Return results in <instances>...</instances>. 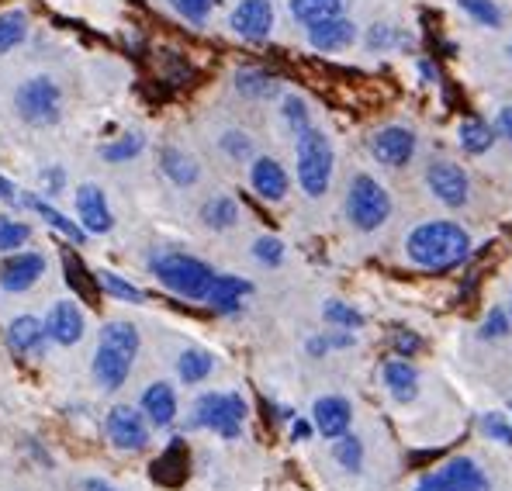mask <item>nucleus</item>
Instances as JSON below:
<instances>
[{
    "instance_id": "412c9836",
    "label": "nucleus",
    "mask_w": 512,
    "mask_h": 491,
    "mask_svg": "<svg viewBox=\"0 0 512 491\" xmlns=\"http://www.w3.org/2000/svg\"><path fill=\"white\" fill-rule=\"evenodd\" d=\"M495 142H499V135H495V125L485 122V118L471 115V118H464V122L457 125V146H461L468 156L492 153Z\"/></svg>"
},
{
    "instance_id": "09e8293b",
    "label": "nucleus",
    "mask_w": 512,
    "mask_h": 491,
    "mask_svg": "<svg viewBox=\"0 0 512 491\" xmlns=\"http://www.w3.org/2000/svg\"><path fill=\"white\" fill-rule=\"evenodd\" d=\"M322 336H326V346H329V350H346V346H353V332H346V329L322 332Z\"/></svg>"
},
{
    "instance_id": "b1692460",
    "label": "nucleus",
    "mask_w": 512,
    "mask_h": 491,
    "mask_svg": "<svg viewBox=\"0 0 512 491\" xmlns=\"http://www.w3.org/2000/svg\"><path fill=\"white\" fill-rule=\"evenodd\" d=\"M236 90L250 101H270L281 94V80L260 66H243V70H236Z\"/></svg>"
},
{
    "instance_id": "393cba45",
    "label": "nucleus",
    "mask_w": 512,
    "mask_h": 491,
    "mask_svg": "<svg viewBox=\"0 0 512 491\" xmlns=\"http://www.w3.org/2000/svg\"><path fill=\"white\" fill-rule=\"evenodd\" d=\"M346 0H288V11L298 25H315V21H326V18H336L343 14Z\"/></svg>"
},
{
    "instance_id": "0eeeda50",
    "label": "nucleus",
    "mask_w": 512,
    "mask_h": 491,
    "mask_svg": "<svg viewBox=\"0 0 512 491\" xmlns=\"http://www.w3.org/2000/svg\"><path fill=\"white\" fill-rule=\"evenodd\" d=\"M426 187L443 208H468L471 177L457 160H433L426 166Z\"/></svg>"
},
{
    "instance_id": "423d86ee",
    "label": "nucleus",
    "mask_w": 512,
    "mask_h": 491,
    "mask_svg": "<svg viewBox=\"0 0 512 491\" xmlns=\"http://www.w3.org/2000/svg\"><path fill=\"white\" fill-rule=\"evenodd\" d=\"M246 402L243 395H232V391H212V395H201L194 405V426L212 429L222 440H236L243 433L246 422Z\"/></svg>"
},
{
    "instance_id": "f704fd0d",
    "label": "nucleus",
    "mask_w": 512,
    "mask_h": 491,
    "mask_svg": "<svg viewBox=\"0 0 512 491\" xmlns=\"http://www.w3.org/2000/svg\"><path fill=\"white\" fill-rule=\"evenodd\" d=\"M281 118H284V125H288L295 135H301L305 128H312V111H308L305 97H298V94H284Z\"/></svg>"
},
{
    "instance_id": "ddd939ff",
    "label": "nucleus",
    "mask_w": 512,
    "mask_h": 491,
    "mask_svg": "<svg viewBox=\"0 0 512 491\" xmlns=\"http://www.w3.org/2000/svg\"><path fill=\"white\" fill-rule=\"evenodd\" d=\"M357 42V25H353L346 14H336V18L315 21L308 25V45L315 52H343Z\"/></svg>"
},
{
    "instance_id": "473e14b6",
    "label": "nucleus",
    "mask_w": 512,
    "mask_h": 491,
    "mask_svg": "<svg viewBox=\"0 0 512 491\" xmlns=\"http://www.w3.org/2000/svg\"><path fill=\"white\" fill-rule=\"evenodd\" d=\"M28 35V18L21 11H4L0 14V52H11L14 45H21Z\"/></svg>"
},
{
    "instance_id": "5701e85b",
    "label": "nucleus",
    "mask_w": 512,
    "mask_h": 491,
    "mask_svg": "<svg viewBox=\"0 0 512 491\" xmlns=\"http://www.w3.org/2000/svg\"><path fill=\"white\" fill-rule=\"evenodd\" d=\"M7 339H11V346L18 353H25V357H39L45 350V339H49V332L39 319H32V315H21V319H14L11 326H7Z\"/></svg>"
},
{
    "instance_id": "7ed1b4c3",
    "label": "nucleus",
    "mask_w": 512,
    "mask_h": 491,
    "mask_svg": "<svg viewBox=\"0 0 512 491\" xmlns=\"http://www.w3.org/2000/svg\"><path fill=\"white\" fill-rule=\"evenodd\" d=\"M153 274L163 287H170L173 294L187 301H208L215 284V270L205 260L187 253H160L153 256Z\"/></svg>"
},
{
    "instance_id": "f257e3e1",
    "label": "nucleus",
    "mask_w": 512,
    "mask_h": 491,
    "mask_svg": "<svg viewBox=\"0 0 512 491\" xmlns=\"http://www.w3.org/2000/svg\"><path fill=\"white\" fill-rule=\"evenodd\" d=\"M405 256L412 267L426 270V274H447L468 263L471 256V236L461 222L450 218H433L423 222L405 236Z\"/></svg>"
},
{
    "instance_id": "f8f14e48",
    "label": "nucleus",
    "mask_w": 512,
    "mask_h": 491,
    "mask_svg": "<svg viewBox=\"0 0 512 491\" xmlns=\"http://www.w3.org/2000/svg\"><path fill=\"white\" fill-rule=\"evenodd\" d=\"M436 478L447 491H492L485 467H478V460L471 457H450L443 467H436Z\"/></svg>"
},
{
    "instance_id": "864d4df0",
    "label": "nucleus",
    "mask_w": 512,
    "mask_h": 491,
    "mask_svg": "<svg viewBox=\"0 0 512 491\" xmlns=\"http://www.w3.org/2000/svg\"><path fill=\"white\" fill-rule=\"evenodd\" d=\"M84 491H115V488L104 485V481H97V478H90V481H84Z\"/></svg>"
},
{
    "instance_id": "13d9d810",
    "label": "nucleus",
    "mask_w": 512,
    "mask_h": 491,
    "mask_svg": "<svg viewBox=\"0 0 512 491\" xmlns=\"http://www.w3.org/2000/svg\"><path fill=\"white\" fill-rule=\"evenodd\" d=\"M509 412H512V405H509Z\"/></svg>"
},
{
    "instance_id": "4be33fe9",
    "label": "nucleus",
    "mask_w": 512,
    "mask_h": 491,
    "mask_svg": "<svg viewBox=\"0 0 512 491\" xmlns=\"http://www.w3.org/2000/svg\"><path fill=\"white\" fill-rule=\"evenodd\" d=\"M142 412H146V419L153 426H170L177 419V391L167 381L149 384L146 395H142Z\"/></svg>"
},
{
    "instance_id": "8fccbe9b",
    "label": "nucleus",
    "mask_w": 512,
    "mask_h": 491,
    "mask_svg": "<svg viewBox=\"0 0 512 491\" xmlns=\"http://www.w3.org/2000/svg\"><path fill=\"white\" fill-rule=\"evenodd\" d=\"M419 77H423V83H436L440 73H436V66L429 63V59H419Z\"/></svg>"
},
{
    "instance_id": "7c9ffc66",
    "label": "nucleus",
    "mask_w": 512,
    "mask_h": 491,
    "mask_svg": "<svg viewBox=\"0 0 512 491\" xmlns=\"http://www.w3.org/2000/svg\"><path fill=\"white\" fill-rule=\"evenodd\" d=\"M457 7H461L474 25H481V28H502L506 25V11H502L495 0H457Z\"/></svg>"
},
{
    "instance_id": "1a4fd4ad",
    "label": "nucleus",
    "mask_w": 512,
    "mask_h": 491,
    "mask_svg": "<svg viewBox=\"0 0 512 491\" xmlns=\"http://www.w3.org/2000/svg\"><path fill=\"white\" fill-rule=\"evenodd\" d=\"M416 149H419V135L409 125H384L371 135V156L381 166H391V170L409 166Z\"/></svg>"
},
{
    "instance_id": "4468645a",
    "label": "nucleus",
    "mask_w": 512,
    "mask_h": 491,
    "mask_svg": "<svg viewBox=\"0 0 512 491\" xmlns=\"http://www.w3.org/2000/svg\"><path fill=\"white\" fill-rule=\"evenodd\" d=\"M353 422V409L343 395H326L312 405V426L319 429L326 440H340V436L350 433Z\"/></svg>"
},
{
    "instance_id": "9b49d317",
    "label": "nucleus",
    "mask_w": 512,
    "mask_h": 491,
    "mask_svg": "<svg viewBox=\"0 0 512 491\" xmlns=\"http://www.w3.org/2000/svg\"><path fill=\"white\" fill-rule=\"evenodd\" d=\"M108 440L118 450H142L149 443V426L142 419V412H135L132 405H115L108 415Z\"/></svg>"
},
{
    "instance_id": "a18cd8bd",
    "label": "nucleus",
    "mask_w": 512,
    "mask_h": 491,
    "mask_svg": "<svg viewBox=\"0 0 512 491\" xmlns=\"http://www.w3.org/2000/svg\"><path fill=\"white\" fill-rule=\"evenodd\" d=\"M28 236H32V229L21 222H14V218H0V249H18L28 243Z\"/></svg>"
},
{
    "instance_id": "2f4dec72",
    "label": "nucleus",
    "mask_w": 512,
    "mask_h": 491,
    "mask_svg": "<svg viewBox=\"0 0 512 491\" xmlns=\"http://www.w3.org/2000/svg\"><path fill=\"white\" fill-rule=\"evenodd\" d=\"M322 319H326L333 329H346V332L364 329V312H357L350 301H340V298L326 301V308H322Z\"/></svg>"
},
{
    "instance_id": "f3484780",
    "label": "nucleus",
    "mask_w": 512,
    "mask_h": 491,
    "mask_svg": "<svg viewBox=\"0 0 512 491\" xmlns=\"http://www.w3.org/2000/svg\"><path fill=\"white\" fill-rule=\"evenodd\" d=\"M381 381L384 388H388V395L395 398V402H412V398L419 395V370L412 360H402V357H391L384 360L381 367Z\"/></svg>"
},
{
    "instance_id": "c03bdc74",
    "label": "nucleus",
    "mask_w": 512,
    "mask_h": 491,
    "mask_svg": "<svg viewBox=\"0 0 512 491\" xmlns=\"http://www.w3.org/2000/svg\"><path fill=\"white\" fill-rule=\"evenodd\" d=\"M253 256L263 263V267H277L284 260V243L277 236H260L253 243Z\"/></svg>"
},
{
    "instance_id": "4d7b16f0",
    "label": "nucleus",
    "mask_w": 512,
    "mask_h": 491,
    "mask_svg": "<svg viewBox=\"0 0 512 491\" xmlns=\"http://www.w3.org/2000/svg\"><path fill=\"white\" fill-rule=\"evenodd\" d=\"M509 63H512V42H509Z\"/></svg>"
},
{
    "instance_id": "dca6fc26",
    "label": "nucleus",
    "mask_w": 512,
    "mask_h": 491,
    "mask_svg": "<svg viewBox=\"0 0 512 491\" xmlns=\"http://www.w3.org/2000/svg\"><path fill=\"white\" fill-rule=\"evenodd\" d=\"M250 184L263 201H284L288 198L291 177H288V170L274 160V156H256L253 166H250Z\"/></svg>"
},
{
    "instance_id": "bb28decb",
    "label": "nucleus",
    "mask_w": 512,
    "mask_h": 491,
    "mask_svg": "<svg viewBox=\"0 0 512 491\" xmlns=\"http://www.w3.org/2000/svg\"><path fill=\"white\" fill-rule=\"evenodd\" d=\"M367 49L371 52H395V49H412V35L402 32L398 25H388V21H381V25H371L367 28Z\"/></svg>"
},
{
    "instance_id": "a878e982",
    "label": "nucleus",
    "mask_w": 512,
    "mask_h": 491,
    "mask_svg": "<svg viewBox=\"0 0 512 491\" xmlns=\"http://www.w3.org/2000/svg\"><path fill=\"white\" fill-rule=\"evenodd\" d=\"M160 163H163V173H167V177H170L177 187H191V184H198L201 166L194 163L187 153H180V149H163Z\"/></svg>"
},
{
    "instance_id": "6e6d98bb",
    "label": "nucleus",
    "mask_w": 512,
    "mask_h": 491,
    "mask_svg": "<svg viewBox=\"0 0 512 491\" xmlns=\"http://www.w3.org/2000/svg\"><path fill=\"white\" fill-rule=\"evenodd\" d=\"M509 319H512V294H509Z\"/></svg>"
},
{
    "instance_id": "aec40b11",
    "label": "nucleus",
    "mask_w": 512,
    "mask_h": 491,
    "mask_svg": "<svg viewBox=\"0 0 512 491\" xmlns=\"http://www.w3.org/2000/svg\"><path fill=\"white\" fill-rule=\"evenodd\" d=\"M77 215H80V222H84V232H108L111 229V211H108V201H104L101 187H94V184L80 187Z\"/></svg>"
},
{
    "instance_id": "20e7f679",
    "label": "nucleus",
    "mask_w": 512,
    "mask_h": 491,
    "mask_svg": "<svg viewBox=\"0 0 512 491\" xmlns=\"http://www.w3.org/2000/svg\"><path fill=\"white\" fill-rule=\"evenodd\" d=\"M295 160H298V184L308 198H322L333 184V142L322 128H305L301 135H295Z\"/></svg>"
},
{
    "instance_id": "4c0bfd02",
    "label": "nucleus",
    "mask_w": 512,
    "mask_h": 491,
    "mask_svg": "<svg viewBox=\"0 0 512 491\" xmlns=\"http://www.w3.org/2000/svg\"><path fill=\"white\" fill-rule=\"evenodd\" d=\"M146 149V139L135 132H125L118 142H111V146H104V160L108 163H125V160H135V156Z\"/></svg>"
},
{
    "instance_id": "ea45409f",
    "label": "nucleus",
    "mask_w": 512,
    "mask_h": 491,
    "mask_svg": "<svg viewBox=\"0 0 512 491\" xmlns=\"http://www.w3.org/2000/svg\"><path fill=\"white\" fill-rule=\"evenodd\" d=\"M423 336H419L416 329H405V326H398V329H391V350H395V357H402V360H412L419 350H423Z\"/></svg>"
},
{
    "instance_id": "2eb2a0df",
    "label": "nucleus",
    "mask_w": 512,
    "mask_h": 491,
    "mask_svg": "<svg viewBox=\"0 0 512 491\" xmlns=\"http://www.w3.org/2000/svg\"><path fill=\"white\" fill-rule=\"evenodd\" d=\"M45 274V256L42 253H18L11 260L0 263V287L11 294L28 291V287L39 284V277Z\"/></svg>"
},
{
    "instance_id": "a211bd4d",
    "label": "nucleus",
    "mask_w": 512,
    "mask_h": 491,
    "mask_svg": "<svg viewBox=\"0 0 512 491\" xmlns=\"http://www.w3.org/2000/svg\"><path fill=\"white\" fill-rule=\"evenodd\" d=\"M45 332L49 339L63 346H73L80 336H84V315H80L77 301H56L49 308V319H45Z\"/></svg>"
},
{
    "instance_id": "5fc2aeb1",
    "label": "nucleus",
    "mask_w": 512,
    "mask_h": 491,
    "mask_svg": "<svg viewBox=\"0 0 512 491\" xmlns=\"http://www.w3.org/2000/svg\"><path fill=\"white\" fill-rule=\"evenodd\" d=\"M0 198L14 201V187H11V180H4V177H0Z\"/></svg>"
},
{
    "instance_id": "f03ea898",
    "label": "nucleus",
    "mask_w": 512,
    "mask_h": 491,
    "mask_svg": "<svg viewBox=\"0 0 512 491\" xmlns=\"http://www.w3.org/2000/svg\"><path fill=\"white\" fill-rule=\"evenodd\" d=\"M139 353V329L132 322H108L101 329V346H97L94 357V377L104 388H122L132 360Z\"/></svg>"
},
{
    "instance_id": "e433bc0d",
    "label": "nucleus",
    "mask_w": 512,
    "mask_h": 491,
    "mask_svg": "<svg viewBox=\"0 0 512 491\" xmlns=\"http://www.w3.org/2000/svg\"><path fill=\"white\" fill-rule=\"evenodd\" d=\"M478 429L485 433V440H495L502 447H512V419L506 412H481Z\"/></svg>"
},
{
    "instance_id": "58836bf2",
    "label": "nucleus",
    "mask_w": 512,
    "mask_h": 491,
    "mask_svg": "<svg viewBox=\"0 0 512 491\" xmlns=\"http://www.w3.org/2000/svg\"><path fill=\"white\" fill-rule=\"evenodd\" d=\"M512 332V319H509V308H492V312L481 319V329L478 336L488 339V343H495V339H506Z\"/></svg>"
},
{
    "instance_id": "39448f33",
    "label": "nucleus",
    "mask_w": 512,
    "mask_h": 491,
    "mask_svg": "<svg viewBox=\"0 0 512 491\" xmlns=\"http://www.w3.org/2000/svg\"><path fill=\"white\" fill-rule=\"evenodd\" d=\"M346 218L357 232H374L391 218V194L371 173H357L346 187Z\"/></svg>"
},
{
    "instance_id": "72a5a7b5",
    "label": "nucleus",
    "mask_w": 512,
    "mask_h": 491,
    "mask_svg": "<svg viewBox=\"0 0 512 491\" xmlns=\"http://www.w3.org/2000/svg\"><path fill=\"white\" fill-rule=\"evenodd\" d=\"M25 208L39 211V215L45 218V222H49V225H56V229L63 232V236H70L73 243H80V239H84V229H80V225H73L70 218L63 215V211H56L52 205H45L42 198H25Z\"/></svg>"
},
{
    "instance_id": "603ef678",
    "label": "nucleus",
    "mask_w": 512,
    "mask_h": 491,
    "mask_svg": "<svg viewBox=\"0 0 512 491\" xmlns=\"http://www.w3.org/2000/svg\"><path fill=\"white\" fill-rule=\"evenodd\" d=\"M45 184H49L52 194H56L59 187H63V170H45Z\"/></svg>"
},
{
    "instance_id": "a19ab883",
    "label": "nucleus",
    "mask_w": 512,
    "mask_h": 491,
    "mask_svg": "<svg viewBox=\"0 0 512 491\" xmlns=\"http://www.w3.org/2000/svg\"><path fill=\"white\" fill-rule=\"evenodd\" d=\"M170 7L180 14V18L191 21V25L198 28V25H205V21H208V14H212L215 0H170Z\"/></svg>"
},
{
    "instance_id": "6ab92c4d",
    "label": "nucleus",
    "mask_w": 512,
    "mask_h": 491,
    "mask_svg": "<svg viewBox=\"0 0 512 491\" xmlns=\"http://www.w3.org/2000/svg\"><path fill=\"white\" fill-rule=\"evenodd\" d=\"M246 294H253L250 281H243V277H236V274H218L212 284V294H208V305L222 315H236L239 308H243Z\"/></svg>"
},
{
    "instance_id": "37998d69",
    "label": "nucleus",
    "mask_w": 512,
    "mask_h": 491,
    "mask_svg": "<svg viewBox=\"0 0 512 491\" xmlns=\"http://www.w3.org/2000/svg\"><path fill=\"white\" fill-rule=\"evenodd\" d=\"M97 284L104 287V291H111V298H122V301H135L139 305L146 294L139 291L135 284H128V281H122L118 274H97Z\"/></svg>"
},
{
    "instance_id": "c9c22d12",
    "label": "nucleus",
    "mask_w": 512,
    "mask_h": 491,
    "mask_svg": "<svg viewBox=\"0 0 512 491\" xmlns=\"http://www.w3.org/2000/svg\"><path fill=\"white\" fill-rule=\"evenodd\" d=\"M333 457L346 471H360L364 467V443H360V436L346 433L340 440H333Z\"/></svg>"
},
{
    "instance_id": "49530a36",
    "label": "nucleus",
    "mask_w": 512,
    "mask_h": 491,
    "mask_svg": "<svg viewBox=\"0 0 512 491\" xmlns=\"http://www.w3.org/2000/svg\"><path fill=\"white\" fill-rule=\"evenodd\" d=\"M63 260H66V270H70V284L77 287V291H84V284H87L84 263H80V260H77V253H70V249L63 253Z\"/></svg>"
},
{
    "instance_id": "9d476101",
    "label": "nucleus",
    "mask_w": 512,
    "mask_h": 491,
    "mask_svg": "<svg viewBox=\"0 0 512 491\" xmlns=\"http://www.w3.org/2000/svg\"><path fill=\"white\" fill-rule=\"evenodd\" d=\"M229 25L239 39L267 42L270 32H274V4H270V0H239Z\"/></svg>"
},
{
    "instance_id": "6e6552de",
    "label": "nucleus",
    "mask_w": 512,
    "mask_h": 491,
    "mask_svg": "<svg viewBox=\"0 0 512 491\" xmlns=\"http://www.w3.org/2000/svg\"><path fill=\"white\" fill-rule=\"evenodd\" d=\"M18 115L28 125H52L59 118V87L49 77H35L21 83L18 90Z\"/></svg>"
},
{
    "instance_id": "de8ad7c7",
    "label": "nucleus",
    "mask_w": 512,
    "mask_h": 491,
    "mask_svg": "<svg viewBox=\"0 0 512 491\" xmlns=\"http://www.w3.org/2000/svg\"><path fill=\"white\" fill-rule=\"evenodd\" d=\"M495 135L499 139H506L509 146H512V104H506V108H499V115H495Z\"/></svg>"
},
{
    "instance_id": "c85d7f7f",
    "label": "nucleus",
    "mask_w": 512,
    "mask_h": 491,
    "mask_svg": "<svg viewBox=\"0 0 512 491\" xmlns=\"http://www.w3.org/2000/svg\"><path fill=\"white\" fill-rule=\"evenodd\" d=\"M177 370L184 384H201L215 370V357L208 350H184L177 360Z\"/></svg>"
},
{
    "instance_id": "3c124183",
    "label": "nucleus",
    "mask_w": 512,
    "mask_h": 491,
    "mask_svg": "<svg viewBox=\"0 0 512 491\" xmlns=\"http://www.w3.org/2000/svg\"><path fill=\"white\" fill-rule=\"evenodd\" d=\"M291 436H295V440H308V436H312V422L295 419V426H291Z\"/></svg>"
},
{
    "instance_id": "c756f323",
    "label": "nucleus",
    "mask_w": 512,
    "mask_h": 491,
    "mask_svg": "<svg viewBox=\"0 0 512 491\" xmlns=\"http://www.w3.org/2000/svg\"><path fill=\"white\" fill-rule=\"evenodd\" d=\"M184 474H187V450H184V443H173V447L163 453L160 460H156L153 478L167 481V485H180V481H184Z\"/></svg>"
},
{
    "instance_id": "79ce46f5",
    "label": "nucleus",
    "mask_w": 512,
    "mask_h": 491,
    "mask_svg": "<svg viewBox=\"0 0 512 491\" xmlns=\"http://www.w3.org/2000/svg\"><path fill=\"white\" fill-rule=\"evenodd\" d=\"M222 153L229 156V160H236V163L250 160V156H253V139L246 132H239V128H232V132L222 135Z\"/></svg>"
},
{
    "instance_id": "cd10ccee",
    "label": "nucleus",
    "mask_w": 512,
    "mask_h": 491,
    "mask_svg": "<svg viewBox=\"0 0 512 491\" xmlns=\"http://www.w3.org/2000/svg\"><path fill=\"white\" fill-rule=\"evenodd\" d=\"M201 218H205V225H208V229H215V232L232 229V225L239 222L236 198H229V194H218V198L205 201V208H201Z\"/></svg>"
}]
</instances>
